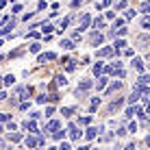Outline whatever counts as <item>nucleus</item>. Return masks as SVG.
<instances>
[{"label":"nucleus","instance_id":"obj_13","mask_svg":"<svg viewBox=\"0 0 150 150\" xmlns=\"http://www.w3.org/2000/svg\"><path fill=\"white\" fill-rule=\"evenodd\" d=\"M122 87V81H115V83H111V87H109V91L107 94H113V91H117Z\"/></svg>","mask_w":150,"mask_h":150},{"label":"nucleus","instance_id":"obj_12","mask_svg":"<svg viewBox=\"0 0 150 150\" xmlns=\"http://www.w3.org/2000/svg\"><path fill=\"white\" fill-rule=\"evenodd\" d=\"M139 96H142V94H139V91H137V89H133V94H131V96H128V102H131V105H135V102L139 100Z\"/></svg>","mask_w":150,"mask_h":150},{"label":"nucleus","instance_id":"obj_5","mask_svg":"<svg viewBox=\"0 0 150 150\" xmlns=\"http://www.w3.org/2000/svg\"><path fill=\"white\" fill-rule=\"evenodd\" d=\"M98 133H102V128H94V126H91V128H87L85 137H87V139H94V137L98 135Z\"/></svg>","mask_w":150,"mask_h":150},{"label":"nucleus","instance_id":"obj_38","mask_svg":"<svg viewBox=\"0 0 150 150\" xmlns=\"http://www.w3.org/2000/svg\"><path fill=\"white\" fill-rule=\"evenodd\" d=\"M81 2H83V0H74V2H72V7H74V9H76V7H81Z\"/></svg>","mask_w":150,"mask_h":150},{"label":"nucleus","instance_id":"obj_33","mask_svg":"<svg viewBox=\"0 0 150 150\" xmlns=\"http://www.w3.org/2000/svg\"><path fill=\"white\" fill-rule=\"evenodd\" d=\"M46 100H48V96H46V94H41V96H37V102H41V105H44Z\"/></svg>","mask_w":150,"mask_h":150},{"label":"nucleus","instance_id":"obj_41","mask_svg":"<svg viewBox=\"0 0 150 150\" xmlns=\"http://www.w3.org/2000/svg\"><path fill=\"white\" fill-rule=\"evenodd\" d=\"M13 2H18V0H13Z\"/></svg>","mask_w":150,"mask_h":150},{"label":"nucleus","instance_id":"obj_9","mask_svg":"<svg viewBox=\"0 0 150 150\" xmlns=\"http://www.w3.org/2000/svg\"><path fill=\"white\" fill-rule=\"evenodd\" d=\"M107 83H109V79H107V76H100V79H98V83H96L98 91H100V89H105V87H107Z\"/></svg>","mask_w":150,"mask_h":150},{"label":"nucleus","instance_id":"obj_30","mask_svg":"<svg viewBox=\"0 0 150 150\" xmlns=\"http://www.w3.org/2000/svg\"><path fill=\"white\" fill-rule=\"evenodd\" d=\"M113 46H115V48H124L126 41H124V39H115V44H113Z\"/></svg>","mask_w":150,"mask_h":150},{"label":"nucleus","instance_id":"obj_42","mask_svg":"<svg viewBox=\"0 0 150 150\" xmlns=\"http://www.w3.org/2000/svg\"><path fill=\"white\" fill-rule=\"evenodd\" d=\"M0 46H2V41H0Z\"/></svg>","mask_w":150,"mask_h":150},{"label":"nucleus","instance_id":"obj_20","mask_svg":"<svg viewBox=\"0 0 150 150\" xmlns=\"http://www.w3.org/2000/svg\"><path fill=\"white\" fill-rule=\"evenodd\" d=\"M24 144H26L28 148H33V146H37V139H35V137H26V142H24Z\"/></svg>","mask_w":150,"mask_h":150},{"label":"nucleus","instance_id":"obj_39","mask_svg":"<svg viewBox=\"0 0 150 150\" xmlns=\"http://www.w3.org/2000/svg\"><path fill=\"white\" fill-rule=\"evenodd\" d=\"M2 100H7V94H4V91H0V102Z\"/></svg>","mask_w":150,"mask_h":150},{"label":"nucleus","instance_id":"obj_8","mask_svg":"<svg viewBox=\"0 0 150 150\" xmlns=\"http://www.w3.org/2000/svg\"><path fill=\"white\" fill-rule=\"evenodd\" d=\"M113 54V48L111 46H107V48H100L98 50V57H111Z\"/></svg>","mask_w":150,"mask_h":150},{"label":"nucleus","instance_id":"obj_25","mask_svg":"<svg viewBox=\"0 0 150 150\" xmlns=\"http://www.w3.org/2000/svg\"><path fill=\"white\" fill-rule=\"evenodd\" d=\"M126 133H133V135H135V133H137V124L131 122V124H128V128H126Z\"/></svg>","mask_w":150,"mask_h":150},{"label":"nucleus","instance_id":"obj_16","mask_svg":"<svg viewBox=\"0 0 150 150\" xmlns=\"http://www.w3.org/2000/svg\"><path fill=\"white\" fill-rule=\"evenodd\" d=\"M102 72H105V65H102V63H96V65H94V74H96V76H100Z\"/></svg>","mask_w":150,"mask_h":150},{"label":"nucleus","instance_id":"obj_15","mask_svg":"<svg viewBox=\"0 0 150 150\" xmlns=\"http://www.w3.org/2000/svg\"><path fill=\"white\" fill-rule=\"evenodd\" d=\"M61 46H63L65 50H72V48H74V41H70V39H61Z\"/></svg>","mask_w":150,"mask_h":150},{"label":"nucleus","instance_id":"obj_2","mask_svg":"<svg viewBox=\"0 0 150 150\" xmlns=\"http://www.w3.org/2000/svg\"><path fill=\"white\" fill-rule=\"evenodd\" d=\"M89 24H91V15H89V13H83V18H81V24H79V28H81V30H85L87 26H89Z\"/></svg>","mask_w":150,"mask_h":150},{"label":"nucleus","instance_id":"obj_7","mask_svg":"<svg viewBox=\"0 0 150 150\" xmlns=\"http://www.w3.org/2000/svg\"><path fill=\"white\" fill-rule=\"evenodd\" d=\"M57 59V54L54 52H46V54H41L39 57V63H46V61H54Z\"/></svg>","mask_w":150,"mask_h":150},{"label":"nucleus","instance_id":"obj_17","mask_svg":"<svg viewBox=\"0 0 150 150\" xmlns=\"http://www.w3.org/2000/svg\"><path fill=\"white\" fill-rule=\"evenodd\" d=\"M52 137L57 139V142H61V139H63V137H65V133H63V131H59V128H57V131L52 133Z\"/></svg>","mask_w":150,"mask_h":150},{"label":"nucleus","instance_id":"obj_22","mask_svg":"<svg viewBox=\"0 0 150 150\" xmlns=\"http://www.w3.org/2000/svg\"><path fill=\"white\" fill-rule=\"evenodd\" d=\"M2 81H4V85H13V83H15V76H13V74H9V76H4Z\"/></svg>","mask_w":150,"mask_h":150},{"label":"nucleus","instance_id":"obj_35","mask_svg":"<svg viewBox=\"0 0 150 150\" xmlns=\"http://www.w3.org/2000/svg\"><path fill=\"white\" fill-rule=\"evenodd\" d=\"M22 11V7H20V4H13V9H11V13H20Z\"/></svg>","mask_w":150,"mask_h":150},{"label":"nucleus","instance_id":"obj_14","mask_svg":"<svg viewBox=\"0 0 150 150\" xmlns=\"http://www.w3.org/2000/svg\"><path fill=\"white\" fill-rule=\"evenodd\" d=\"M18 94H20V98H26V96H30V87H20V89H18Z\"/></svg>","mask_w":150,"mask_h":150},{"label":"nucleus","instance_id":"obj_36","mask_svg":"<svg viewBox=\"0 0 150 150\" xmlns=\"http://www.w3.org/2000/svg\"><path fill=\"white\" fill-rule=\"evenodd\" d=\"M76 68V61H68V70L72 72V70H74Z\"/></svg>","mask_w":150,"mask_h":150},{"label":"nucleus","instance_id":"obj_27","mask_svg":"<svg viewBox=\"0 0 150 150\" xmlns=\"http://www.w3.org/2000/svg\"><path fill=\"white\" fill-rule=\"evenodd\" d=\"M54 81H57V85H65V83H68V81H65V76H63V74H59V76H57Z\"/></svg>","mask_w":150,"mask_h":150},{"label":"nucleus","instance_id":"obj_11","mask_svg":"<svg viewBox=\"0 0 150 150\" xmlns=\"http://www.w3.org/2000/svg\"><path fill=\"white\" fill-rule=\"evenodd\" d=\"M89 41H91V44H94V46L102 44V35H100V33H94V35H91V37H89Z\"/></svg>","mask_w":150,"mask_h":150},{"label":"nucleus","instance_id":"obj_6","mask_svg":"<svg viewBox=\"0 0 150 150\" xmlns=\"http://www.w3.org/2000/svg\"><path fill=\"white\" fill-rule=\"evenodd\" d=\"M133 68H135L139 74H142V72H146V68H144V61H142V59H133Z\"/></svg>","mask_w":150,"mask_h":150},{"label":"nucleus","instance_id":"obj_18","mask_svg":"<svg viewBox=\"0 0 150 150\" xmlns=\"http://www.w3.org/2000/svg\"><path fill=\"white\" fill-rule=\"evenodd\" d=\"M135 113H137V109H135V107H128V109L124 111V115H126V117H133Z\"/></svg>","mask_w":150,"mask_h":150},{"label":"nucleus","instance_id":"obj_28","mask_svg":"<svg viewBox=\"0 0 150 150\" xmlns=\"http://www.w3.org/2000/svg\"><path fill=\"white\" fill-rule=\"evenodd\" d=\"M61 113H63V115H72V113H74V107H63Z\"/></svg>","mask_w":150,"mask_h":150},{"label":"nucleus","instance_id":"obj_40","mask_svg":"<svg viewBox=\"0 0 150 150\" xmlns=\"http://www.w3.org/2000/svg\"><path fill=\"white\" fill-rule=\"evenodd\" d=\"M0 133H2V126H0Z\"/></svg>","mask_w":150,"mask_h":150},{"label":"nucleus","instance_id":"obj_3","mask_svg":"<svg viewBox=\"0 0 150 150\" xmlns=\"http://www.w3.org/2000/svg\"><path fill=\"white\" fill-rule=\"evenodd\" d=\"M68 135H70L72 139H79V137H81V131H79V126H76V124H70V128H68Z\"/></svg>","mask_w":150,"mask_h":150},{"label":"nucleus","instance_id":"obj_43","mask_svg":"<svg viewBox=\"0 0 150 150\" xmlns=\"http://www.w3.org/2000/svg\"><path fill=\"white\" fill-rule=\"evenodd\" d=\"M0 87H2V83H0Z\"/></svg>","mask_w":150,"mask_h":150},{"label":"nucleus","instance_id":"obj_37","mask_svg":"<svg viewBox=\"0 0 150 150\" xmlns=\"http://www.w3.org/2000/svg\"><path fill=\"white\" fill-rule=\"evenodd\" d=\"M4 120H9V115L7 113H0V122H4Z\"/></svg>","mask_w":150,"mask_h":150},{"label":"nucleus","instance_id":"obj_4","mask_svg":"<svg viewBox=\"0 0 150 150\" xmlns=\"http://www.w3.org/2000/svg\"><path fill=\"white\" fill-rule=\"evenodd\" d=\"M22 126L26 128V131H30V133H37V124H35V120H26Z\"/></svg>","mask_w":150,"mask_h":150},{"label":"nucleus","instance_id":"obj_24","mask_svg":"<svg viewBox=\"0 0 150 150\" xmlns=\"http://www.w3.org/2000/svg\"><path fill=\"white\" fill-rule=\"evenodd\" d=\"M39 28L44 30V33H52V24H46V22H44V24H41Z\"/></svg>","mask_w":150,"mask_h":150},{"label":"nucleus","instance_id":"obj_19","mask_svg":"<svg viewBox=\"0 0 150 150\" xmlns=\"http://www.w3.org/2000/svg\"><path fill=\"white\" fill-rule=\"evenodd\" d=\"M120 107H122V100H113L111 105H109V109H111V111H115V109H120Z\"/></svg>","mask_w":150,"mask_h":150},{"label":"nucleus","instance_id":"obj_26","mask_svg":"<svg viewBox=\"0 0 150 150\" xmlns=\"http://www.w3.org/2000/svg\"><path fill=\"white\" fill-rule=\"evenodd\" d=\"M39 50H41V44H37V41L30 44V52H39Z\"/></svg>","mask_w":150,"mask_h":150},{"label":"nucleus","instance_id":"obj_10","mask_svg":"<svg viewBox=\"0 0 150 150\" xmlns=\"http://www.w3.org/2000/svg\"><path fill=\"white\" fill-rule=\"evenodd\" d=\"M57 128H59V122L52 120V122H48V126H46V133H54Z\"/></svg>","mask_w":150,"mask_h":150},{"label":"nucleus","instance_id":"obj_21","mask_svg":"<svg viewBox=\"0 0 150 150\" xmlns=\"http://www.w3.org/2000/svg\"><path fill=\"white\" fill-rule=\"evenodd\" d=\"M102 26H105V20H102V18H96V20H94V28H102Z\"/></svg>","mask_w":150,"mask_h":150},{"label":"nucleus","instance_id":"obj_34","mask_svg":"<svg viewBox=\"0 0 150 150\" xmlns=\"http://www.w3.org/2000/svg\"><path fill=\"white\" fill-rule=\"evenodd\" d=\"M20 139H22V135H20V133H13V135H11V142H20Z\"/></svg>","mask_w":150,"mask_h":150},{"label":"nucleus","instance_id":"obj_31","mask_svg":"<svg viewBox=\"0 0 150 150\" xmlns=\"http://www.w3.org/2000/svg\"><path fill=\"white\" fill-rule=\"evenodd\" d=\"M148 26H150V22H148V18H144V20H142V28H144V30H148Z\"/></svg>","mask_w":150,"mask_h":150},{"label":"nucleus","instance_id":"obj_32","mask_svg":"<svg viewBox=\"0 0 150 150\" xmlns=\"http://www.w3.org/2000/svg\"><path fill=\"white\" fill-rule=\"evenodd\" d=\"M133 18H135V11H133V9H128V11H126V20H133Z\"/></svg>","mask_w":150,"mask_h":150},{"label":"nucleus","instance_id":"obj_29","mask_svg":"<svg viewBox=\"0 0 150 150\" xmlns=\"http://www.w3.org/2000/svg\"><path fill=\"white\" fill-rule=\"evenodd\" d=\"M142 13H150V4L146 2V0L142 2Z\"/></svg>","mask_w":150,"mask_h":150},{"label":"nucleus","instance_id":"obj_1","mask_svg":"<svg viewBox=\"0 0 150 150\" xmlns=\"http://www.w3.org/2000/svg\"><path fill=\"white\" fill-rule=\"evenodd\" d=\"M91 89V81H81V85H79V89H76V94L83 96L85 91H89Z\"/></svg>","mask_w":150,"mask_h":150},{"label":"nucleus","instance_id":"obj_23","mask_svg":"<svg viewBox=\"0 0 150 150\" xmlns=\"http://www.w3.org/2000/svg\"><path fill=\"white\" fill-rule=\"evenodd\" d=\"M79 122L83 124V126H87V124H91V115H83V117H81Z\"/></svg>","mask_w":150,"mask_h":150}]
</instances>
